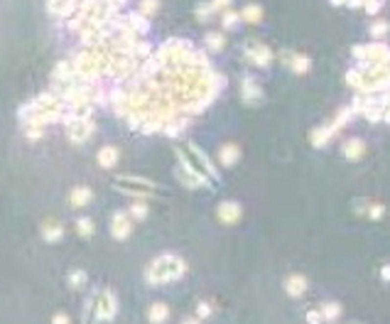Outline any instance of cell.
Instances as JSON below:
<instances>
[{"mask_svg":"<svg viewBox=\"0 0 390 324\" xmlns=\"http://www.w3.org/2000/svg\"><path fill=\"white\" fill-rule=\"evenodd\" d=\"M79 233H81V236L93 233V221H91V219H81V221H79Z\"/></svg>","mask_w":390,"mask_h":324,"instance_id":"ffe728a7","label":"cell"},{"mask_svg":"<svg viewBox=\"0 0 390 324\" xmlns=\"http://www.w3.org/2000/svg\"><path fill=\"white\" fill-rule=\"evenodd\" d=\"M380 278H383L385 282H390V265H383V270H380Z\"/></svg>","mask_w":390,"mask_h":324,"instance_id":"4316f807","label":"cell"},{"mask_svg":"<svg viewBox=\"0 0 390 324\" xmlns=\"http://www.w3.org/2000/svg\"><path fill=\"white\" fill-rule=\"evenodd\" d=\"M290 67H292V71H295V74H307V71H309V57L295 54V57H292V62H290Z\"/></svg>","mask_w":390,"mask_h":324,"instance_id":"8fae6325","label":"cell"},{"mask_svg":"<svg viewBox=\"0 0 390 324\" xmlns=\"http://www.w3.org/2000/svg\"><path fill=\"white\" fill-rule=\"evenodd\" d=\"M89 199H91V192H89L86 187H76V189L71 192V197H69V202H71L74 207H84Z\"/></svg>","mask_w":390,"mask_h":324,"instance_id":"30bf717a","label":"cell"},{"mask_svg":"<svg viewBox=\"0 0 390 324\" xmlns=\"http://www.w3.org/2000/svg\"><path fill=\"white\" fill-rule=\"evenodd\" d=\"M383 5H385V0H366V3H363V8H366L368 15H375Z\"/></svg>","mask_w":390,"mask_h":324,"instance_id":"e0dca14e","label":"cell"},{"mask_svg":"<svg viewBox=\"0 0 390 324\" xmlns=\"http://www.w3.org/2000/svg\"><path fill=\"white\" fill-rule=\"evenodd\" d=\"M321 317H324V319H339V317H341V307H339L336 302H329V304L321 307Z\"/></svg>","mask_w":390,"mask_h":324,"instance_id":"4fadbf2b","label":"cell"},{"mask_svg":"<svg viewBox=\"0 0 390 324\" xmlns=\"http://www.w3.org/2000/svg\"><path fill=\"white\" fill-rule=\"evenodd\" d=\"M209 312H211V309H209L206 304H202V307H199V314H209Z\"/></svg>","mask_w":390,"mask_h":324,"instance_id":"83f0119b","label":"cell"},{"mask_svg":"<svg viewBox=\"0 0 390 324\" xmlns=\"http://www.w3.org/2000/svg\"><path fill=\"white\" fill-rule=\"evenodd\" d=\"M241 18H243L246 23H260V18H263V10H260L258 5H248V8H243Z\"/></svg>","mask_w":390,"mask_h":324,"instance_id":"7c38bea8","label":"cell"},{"mask_svg":"<svg viewBox=\"0 0 390 324\" xmlns=\"http://www.w3.org/2000/svg\"><path fill=\"white\" fill-rule=\"evenodd\" d=\"M341 128L336 125V123H331V125H324V128H317L314 133H312V142H314V147H324L336 133H339Z\"/></svg>","mask_w":390,"mask_h":324,"instance_id":"6da1fadb","label":"cell"},{"mask_svg":"<svg viewBox=\"0 0 390 324\" xmlns=\"http://www.w3.org/2000/svg\"><path fill=\"white\" fill-rule=\"evenodd\" d=\"M238 20H241V15H238V13H233V10H229V13L224 15V27L233 30V27L238 25Z\"/></svg>","mask_w":390,"mask_h":324,"instance_id":"ac0fdd59","label":"cell"},{"mask_svg":"<svg viewBox=\"0 0 390 324\" xmlns=\"http://www.w3.org/2000/svg\"><path fill=\"white\" fill-rule=\"evenodd\" d=\"M285 290H287L292 297H299V295L307 290V280H304L302 275H290L287 282H285Z\"/></svg>","mask_w":390,"mask_h":324,"instance_id":"3957f363","label":"cell"},{"mask_svg":"<svg viewBox=\"0 0 390 324\" xmlns=\"http://www.w3.org/2000/svg\"><path fill=\"white\" fill-rule=\"evenodd\" d=\"M147 317H150V319H164V317H167V307H164V304H155V307L147 309Z\"/></svg>","mask_w":390,"mask_h":324,"instance_id":"2e32d148","label":"cell"},{"mask_svg":"<svg viewBox=\"0 0 390 324\" xmlns=\"http://www.w3.org/2000/svg\"><path fill=\"white\" fill-rule=\"evenodd\" d=\"M155 8H157V0H142V13L145 15H152Z\"/></svg>","mask_w":390,"mask_h":324,"instance_id":"7402d4cb","label":"cell"},{"mask_svg":"<svg viewBox=\"0 0 390 324\" xmlns=\"http://www.w3.org/2000/svg\"><path fill=\"white\" fill-rule=\"evenodd\" d=\"M133 214H135L138 219H142V216L147 214V209H145V204H135V207H133Z\"/></svg>","mask_w":390,"mask_h":324,"instance_id":"cb8c5ba5","label":"cell"},{"mask_svg":"<svg viewBox=\"0 0 390 324\" xmlns=\"http://www.w3.org/2000/svg\"><path fill=\"white\" fill-rule=\"evenodd\" d=\"M366 152V145H363V140H348L346 145H344V155H346V160H361V155Z\"/></svg>","mask_w":390,"mask_h":324,"instance_id":"5b68a950","label":"cell"},{"mask_svg":"<svg viewBox=\"0 0 390 324\" xmlns=\"http://www.w3.org/2000/svg\"><path fill=\"white\" fill-rule=\"evenodd\" d=\"M307 319L309 322H321L324 317H321V312H307Z\"/></svg>","mask_w":390,"mask_h":324,"instance_id":"484cf974","label":"cell"},{"mask_svg":"<svg viewBox=\"0 0 390 324\" xmlns=\"http://www.w3.org/2000/svg\"><path fill=\"white\" fill-rule=\"evenodd\" d=\"M383 211H385V209H383L380 204H373V207L368 209V216H370V219H380V216H383Z\"/></svg>","mask_w":390,"mask_h":324,"instance_id":"603a6c76","label":"cell"},{"mask_svg":"<svg viewBox=\"0 0 390 324\" xmlns=\"http://www.w3.org/2000/svg\"><path fill=\"white\" fill-rule=\"evenodd\" d=\"M98 162H101V167H113L118 162V150L115 147H103L98 152Z\"/></svg>","mask_w":390,"mask_h":324,"instance_id":"52a82bcc","label":"cell"},{"mask_svg":"<svg viewBox=\"0 0 390 324\" xmlns=\"http://www.w3.org/2000/svg\"><path fill=\"white\" fill-rule=\"evenodd\" d=\"M62 233H64V231H62V226H57V224H54L52 229H49V226L45 229V238H47V241H59Z\"/></svg>","mask_w":390,"mask_h":324,"instance_id":"d6986e66","label":"cell"},{"mask_svg":"<svg viewBox=\"0 0 390 324\" xmlns=\"http://www.w3.org/2000/svg\"><path fill=\"white\" fill-rule=\"evenodd\" d=\"M385 35H388V23H375V25H370V37L383 40Z\"/></svg>","mask_w":390,"mask_h":324,"instance_id":"9a60e30c","label":"cell"},{"mask_svg":"<svg viewBox=\"0 0 390 324\" xmlns=\"http://www.w3.org/2000/svg\"><path fill=\"white\" fill-rule=\"evenodd\" d=\"M258 67H268L270 64V59H273V54H270V49L268 47H255V49H248L246 52Z\"/></svg>","mask_w":390,"mask_h":324,"instance_id":"277c9868","label":"cell"},{"mask_svg":"<svg viewBox=\"0 0 390 324\" xmlns=\"http://www.w3.org/2000/svg\"><path fill=\"white\" fill-rule=\"evenodd\" d=\"M219 219H221L224 224H236V221L241 219V207H238L236 202H224V204L219 207Z\"/></svg>","mask_w":390,"mask_h":324,"instance_id":"7a4b0ae2","label":"cell"},{"mask_svg":"<svg viewBox=\"0 0 390 324\" xmlns=\"http://www.w3.org/2000/svg\"><path fill=\"white\" fill-rule=\"evenodd\" d=\"M111 233H113L115 238H125V236L130 233V224H128V219H125L123 214L115 216V221H113V226H111Z\"/></svg>","mask_w":390,"mask_h":324,"instance_id":"8992f818","label":"cell"},{"mask_svg":"<svg viewBox=\"0 0 390 324\" xmlns=\"http://www.w3.org/2000/svg\"><path fill=\"white\" fill-rule=\"evenodd\" d=\"M229 5H231V0H214V3H211V8H214V10H219V8H229Z\"/></svg>","mask_w":390,"mask_h":324,"instance_id":"d4e9b609","label":"cell"},{"mask_svg":"<svg viewBox=\"0 0 390 324\" xmlns=\"http://www.w3.org/2000/svg\"><path fill=\"white\" fill-rule=\"evenodd\" d=\"M238 155H241V152H238L236 145H224V147H221V165H224V167H231L233 162L238 160Z\"/></svg>","mask_w":390,"mask_h":324,"instance_id":"ba28073f","label":"cell"},{"mask_svg":"<svg viewBox=\"0 0 390 324\" xmlns=\"http://www.w3.org/2000/svg\"><path fill=\"white\" fill-rule=\"evenodd\" d=\"M69 282H71L74 287H84V282H86V275H84V273H71V275H69Z\"/></svg>","mask_w":390,"mask_h":324,"instance_id":"44dd1931","label":"cell"},{"mask_svg":"<svg viewBox=\"0 0 390 324\" xmlns=\"http://www.w3.org/2000/svg\"><path fill=\"white\" fill-rule=\"evenodd\" d=\"M206 45L214 49V52H219V49H224V35H216V32H211V35H206Z\"/></svg>","mask_w":390,"mask_h":324,"instance_id":"5bb4252c","label":"cell"},{"mask_svg":"<svg viewBox=\"0 0 390 324\" xmlns=\"http://www.w3.org/2000/svg\"><path fill=\"white\" fill-rule=\"evenodd\" d=\"M260 96H263V91H260L251 79H246V81H243V98H246L248 103H253V101H258Z\"/></svg>","mask_w":390,"mask_h":324,"instance_id":"9c48e42d","label":"cell"}]
</instances>
